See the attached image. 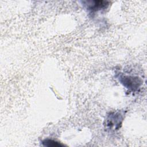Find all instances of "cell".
I'll return each instance as SVG.
<instances>
[{
	"instance_id": "6da1fadb",
	"label": "cell",
	"mask_w": 147,
	"mask_h": 147,
	"mask_svg": "<svg viewBox=\"0 0 147 147\" xmlns=\"http://www.w3.org/2000/svg\"><path fill=\"white\" fill-rule=\"evenodd\" d=\"M123 121V116L119 112L110 113L106 119V127L110 130H117L120 127Z\"/></svg>"
},
{
	"instance_id": "7a4b0ae2",
	"label": "cell",
	"mask_w": 147,
	"mask_h": 147,
	"mask_svg": "<svg viewBox=\"0 0 147 147\" xmlns=\"http://www.w3.org/2000/svg\"><path fill=\"white\" fill-rule=\"evenodd\" d=\"M119 80L125 87L133 91L137 90L142 83L139 78L130 76H122L120 77Z\"/></svg>"
},
{
	"instance_id": "3957f363",
	"label": "cell",
	"mask_w": 147,
	"mask_h": 147,
	"mask_svg": "<svg viewBox=\"0 0 147 147\" xmlns=\"http://www.w3.org/2000/svg\"><path fill=\"white\" fill-rule=\"evenodd\" d=\"M87 3L86 6L87 9L92 11L100 10L102 9L106 8L108 6L109 2L105 1H86Z\"/></svg>"
},
{
	"instance_id": "277c9868",
	"label": "cell",
	"mask_w": 147,
	"mask_h": 147,
	"mask_svg": "<svg viewBox=\"0 0 147 147\" xmlns=\"http://www.w3.org/2000/svg\"><path fill=\"white\" fill-rule=\"evenodd\" d=\"M42 144L43 146L48 147H62L64 146L59 142L51 139H45L43 140L42 141Z\"/></svg>"
}]
</instances>
